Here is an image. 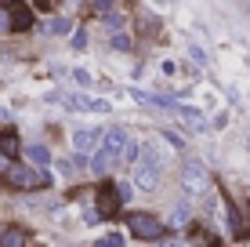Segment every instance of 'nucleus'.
<instances>
[{
  "label": "nucleus",
  "mask_w": 250,
  "mask_h": 247,
  "mask_svg": "<svg viewBox=\"0 0 250 247\" xmlns=\"http://www.w3.org/2000/svg\"><path fill=\"white\" fill-rule=\"evenodd\" d=\"M124 149H127V131H124V127H109V131L102 135V149H98V157H94L91 167H94L98 175H105L109 167L124 157Z\"/></svg>",
  "instance_id": "nucleus-1"
},
{
  "label": "nucleus",
  "mask_w": 250,
  "mask_h": 247,
  "mask_svg": "<svg viewBox=\"0 0 250 247\" xmlns=\"http://www.w3.org/2000/svg\"><path fill=\"white\" fill-rule=\"evenodd\" d=\"M160 171H163L160 153H156V146L145 142L142 153H138V160H134V185L138 189H156L160 185Z\"/></svg>",
  "instance_id": "nucleus-2"
},
{
  "label": "nucleus",
  "mask_w": 250,
  "mask_h": 247,
  "mask_svg": "<svg viewBox=\"0 0 250 247\" xmlns=\"http://www.w3.org/2000/svg\"><path fill=\"white\" fill-rule=\"evenodd\" d=\"M4 182L11 185V189H47V185H51V175H47V171H37V167L15 164V167H7V171H4Z\"/></svg>",
  "instance_id": "nucleus-3"
},
{
  "label": "nucleus",
  "mask_w": 250,
  "mask_h": 247,
  "mask_svg": "<svg viewBox=\"0 0 250 247\" xmlns=\"http://www.w3.org/2000/svg\"><path fill=\"white\" fill-rule=\"evenodd\" d=\"M127 225H131V233L138 240H160L163 236V222L156 215H149V211H134V215L127 218Z\"/></svg>",
  "instance_id": "nucleus-4"
},
{
  "label": "nucleus",
  "mask_w": 250,
  "mask_h": 247,
  "mask_svg": "<svg viewBox=\"0 0 250 247\" xmlns=\"http://www.w3.org/2000/svg\"><path fill=\"white\" fill-rule=\"evenodd\" d=\"M51 98L62 102V106H69V109H80V113H105V109H109V102L91 98V95H51Z\"/></svg>",
  "instance_id": "nucleus-5"
},
{
  "label": "nucleus",
  "mask_w": 250,
  "mask_h": 247,
  "mask_svg": "<svg viewBox=\"0 0 250 247\" xmlns=\"http://www.w3.org/2000/svg\"><path fill=\"white\" fill-rule=\"evenodd\" d=\"M94 200H98V211H102V215H116V211L124 207L120 185H113V182H102V185H98V193H94Z\"/></svg>",
  "instance_id": "nucleus-6"
},
{
  "label": "nucleus",
  "mask_w": 250,
  "mask_h": 247,
  "mask_svg": "<svg viewBox=\"0 0 250 247\" xmlns=\"http://www.w3.org/2000/svg\"><path fill=\"white\" fill-rule=\"evenodd\" d=\"M182 182H185V189H200V185L207 182V171H203L200 160H188V164L182 167Z\"/></svg>",
  "instance_id": "nucleus-7"
},
{
  "label": "nucleus",
  "mask_w": 250,
  "mask_h": 247,
  "mask_svg": "<svg viewBox=\"0 0 250 247\" xmlns=\"http://www.w3.org/2000/svg\"><path fill=\"white\" fill-rule=\"evenodd\" d=\"M29 233L22 225H0V247H25Z\"/></svg>",
  "instance_id": "nucleus-8"
},
{
  "label": "nucleus",
  "mask_w": 250,
  "mask_h": 247,
  "mask_svg": "<svg viewBox=\"0 0 250 247\" xmlns=\"http://www.w3.org/2000/svg\"><path fill=\"white\" fill-rule=\"evenodd\" d=\"M102 142V131H94V127H80V131L73 135V146H76V153H91L94 146Z\"/></svg>",
  "instance_id": "nucleus-9"
},
{
  "label": "nucleus",
  "mask_w": 250,
  "mask_h": 247,
  "mask_svg": "<svg viewBox=\"0 0 250 247\" xmlns=\"http://www.w3.org/2000/svg\"><path fill=\"white\" fill-rule=\"evenodd\" d=\"M225 215H229L232 236H236V240H247V222H243V215H239V211H236V203H232L229 197H225Z\"/></svg>",
  "instance_id": "nucleus-10"
},
{
  "label": "nucleus",
  "mask_w": 250,
  "mask_h": 247,
  "mask_svg": "<svg viewBox=\"0 0 250 247\" xmlns=\"http://www.w3.org/2000/svg\"><path fill=\"white\" fill-rule=\"evenodd\" d=\"M7 19H11V29H19V33L33 29V11H29V7H22V4H15Z\"/></svg>",
  "instance_id": "nucleus-11"
},
{
  "label": "nucleus",
  "mask_w": 250,
  "mask_h": 247,
  "mask_svg": "<svg viewBox=\"0 0 250 247\" xmlns=\"http://www.w3.org/2000/svg\"><path fill=\"white\" fill-rule=\"evenodd\" d=\"M0 153H4V157H15V153H19V135H15L11 127L0 131Z\"/></svg>",
  "instance_id": "nucleus-12"
},
{
  "label": "nucleus",
  "mask_w": 250,
  "mask_h": 247,
  "mask_svg": "<svg viewBox=\"0 0 250 247\" xmlns=\"http://www.w3.org/2000/svg\"><path fill=\"white\" fill-rule=\"evenodd\" d=\"M25 157H29L33 164H51V149H44V146H29Z\"/></svg>",
  "instance_id": "nucleus-13"
},
{
  "label": "nucleus",
  "mask_w": 250,
  "mask_h": 247,
  "mask_svg": "<svg viewBox=\"0 0 250 247\" xmlns=\"http://www.w3.org/2000/svg\"><path fill=\"white\" fill-rule=\"evenodd\" d=\"M192 244H196V247H218V240H210V233H207V229H192Z\"/></svg>",
  "instance_id": "nucleus-14"
},
{
  "label": "nucleus",
  "mask_w": 250,
  "mask_h": 247,
  "mask_svg": "<svg viewBox=\"0 0 250 247\" xmlns=\"http://www.w3.org/2000/svg\"><path fill=\"white\" fill-rule=\"evenodd\" d=\"M47 33H69V19H62V15H55V19L47 22Z\"/></svg>",
  "instance_id": "nucleus-15"
},
{
  "label": "nucleus",
  "mask_w": 250,
  "mask_h": 247,
  "mask_svg": "<svg viewBox=\"0 0 250 247\" xmlns=\"http://www.w3.org/2000/svg\"><path fill=\"white\" fill-rule=\"evenodd\" d=\"M138 22H142L145 29H149V37H156V33H160V22L152 19V15H145V11H142V15H138Z\"/></svg>",
  "instance_id": "nucleus-16"
},
{
  "label": "nucleus",
  "mask_w": 250,
  "mask_h": 247,
  "mask_svg": "<svg viewBox=\"0 0 250 247\" xmlns=\"http://www.w3.org/2000/svg\"><path fill=\"white\" fill-rule=\"evenodd\" d=\"M113 47H116V51H127V47H131V37H127L124 29H116V33H113Z\"/></svg>",
  "instance_id": "nucleus-17"
},
{
  "label": "nucleus",
  "mask_w": 250,
  "mask_h": 247,
  "mask_svg": "<svg viewBox=\"0 0 250 247\" xmlns=\"http://www.w3.org/2000/svg\"><path fill=\"white\" fill-rule=\"evenodd\" d=\"M91 11L94 15H113V0H91Z\"/></svg>",
  "instance_id": "nucleus-18"
},
{
  "label": "nucleus",
  "mask_w": 250,
  "mask_h": 247,
  "mask_svg": "<svg viewBox=\"0 0 250 247\" xmlns=\"http://www.w3.org/2000/svg\"><path fill=\"white\" fill-rule=\"evenodd\" d=\"M58 4H62V0H33V7H37V11H47V15L55 11Z\"/></svg>",
  "instance_id": "nucleus-19"
},
{
  "label": "nucleus",
  "mask_w": 250,
  "mask_h": 247,
  "mask_svg": "<svg viewBox=\"0 0 250 247\" xmlns=\"http://www.w3.org/2000/svg\"><path fill=\"white\" fill-rule=\"evenodd\" d=\"M120 244H124V236H116V233H109V236H105V240H98V244H94V247H120Z\"/></svg>",
  "instance_id": "nucleus-20"
},
{
  "label": "nucleus",
  "mask_w": 250,
  "mask_h": 247,
  "mask_svg": "<svg viewBox=\"0 0 250 247\" xmlns=\"http://www.w3.org/2000/svg\"><path fill=\"white\" fill-rule=\"evenodd\" d=\"M188 51H192V58H196L200 66H207V51H203L200 44H188Z\"/></svg>",
  "instance_id": "nucleus-21"
},
{
  "label": "nucleus",
  "mask_w": 250,
  "mask_h": 247,
  "mask_svg": "<svg viewBox=\"0 0 250 247\" xmlns=\"http://www.w3.org/2000/svg\"><path fill=\"white\" fill-rule=\"evenodd\" d=\"M163 138H167V142H170V146H174V149H182V146H185V142H182V138H178V135H174V131H167V135H163Z\"/></svg>",
  "instance_id": "nucleus-22"
},
{
  "label": "nucleus",
  "mask_w": 250,
  "mask_h": 247,
  "mask_svg": "<svg viewBox=\"0 0 250 247\" xmlns=\"http://www.w3.org/2000/svg\"><path fill=\"white\" fill-rule=\"evenodd\" d=\"M73 76H76V84H83V88H87V84H91V76H87V73H83V69H76Z\"/></svg>",
  "instance_id": "nucleus-23"
},
{
  "label": "nucleus",
  "mask_w": 250,
  "mask_h": 247,
  "mask_svg": "<svg viewBox=\"0 0 250 247\" xmlns=\"http://www.w3.org/2000/svg\"><path fill=\"white\" fill-rule=\"evenodd\" d=\"M185 218H188V207H185V203H182V207H178V211H174V222H185Z\"/></svg>",
  "instance_id": "nucleus-24"
},
{
  "label": "nucleus",
  "mask_w": 250,
  "mask_h": 247,
  "mask_svg": "<svg viewBox=\"0 0 250 247\" xmlns=\"http://www.w3.org/2000/svg\"><path fill=\"white\" fill-rule=\"evenodd\" d=\"M0 29H11V19H7L4 11H0Z\"/></svg>",
  "instance_id": "nucleus-25"
},
{
  "label": "nucleus",
  "mask_w": 250,
  "mask_h": 247,
  "mask_svg": "<svg viewBox=\"0 0 250 247\" xmlns=\"http://www.w3.org/2000/svg\"><path fill=\"white\" fill-rule=\"evenodd\" d=\"M15 4H19V0H0V7H15Z\"/></svg>",
  "instance_id": "nucleus-26"
},
{
  "label": "nucleus",
  "mask_w": 250,
  "mask_h": 247,
  "mask_svg": "<svg viewBox=\"0 0 250 247\" xmlns=\"http://www.w3.org/2000/svg\"><path fill=\"white\" fill-rule=\"evenodd\" d=\"M247 211H250V203H247Z\"/></svg>",
  "instance_id": "nucleus-27"
}]
</instances>
